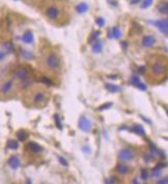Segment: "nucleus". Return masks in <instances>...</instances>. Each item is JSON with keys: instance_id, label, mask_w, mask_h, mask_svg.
<instances>
[{"instance_id": "f257e3e1", "label": "nucleus", "mask_w": 168, "mask_h": 184, "mask_svg": "<svg viewBox=\"0 0 168 184\" xmlns=\"http://www.w3.org/2000/svg\"><path fill=\"white\" fill-rule=\"evenodd\" d=\"M39 67L50 74H58L61 71V58L53 50H44L39 56Z\"/></svg>"}, {"instance_id": "f03ea898", "label": "nucleus", "mask_w": 168, "mask_h": 184, "mask_svg": "<svg viewBox=\"0 0 168 184\" xmlns=\"http://www.w3.org/2000/svg\"><path fill=\"white\" fill-rule=\"evenodd\" d=\"M50 98V93L47 88L43 86L35 85L33 88H29L25 94V101L29 106L41 108L47 105Z\"/></svg>"}, {"instance_id": "7ed1b4c3", "label": "nucleus", "mask_w": 168, "mask_h": 184, "mask_svg": "<svg viewBox=\"0 0 168 184\" xmlns=\"http://www.w3.org/2000/svg\"><path fill=\"white\" fill-rule=\"evenodd\" d=\"M146 70H148L149 76L155 80L162 79L167 73V61L162 55H151L147 61Z\"/></svg>"}, {"instance_id": "20e7f679", "label": "nucleus", "mask_w": 168, "mask_h": 184, "mask_svg": "<svg viewBox=\"0 0 168 184\" xmlns=\"http://www.w3.org/2000/svg\"><path fill=\"white\" fill-rule=\"evenodd\" d=\"M12 78L15 81H18L17 85L19 88H29L32 82V75H31V70L26 66H20L16 68L12 74Z\"/></svg>"}, {"instance_id": "39448f33", "label": "nucleus", "mask_w": 168, "mask_h": 184, "mask_svg": "<svg viewBox=\"0 0 168 184\" xmlns=\"http://www.w3.org/2000/svg\"><path fill=\"white\" fill-rule=\"evenodd\" d=\"M62 7L58 4H50L46 7L45 16L47 19L53 22H58L62 19Z\"/></svg>"}, {"instance_id": "423d86ee", "label": "nucleus", "mask_w": 168, "mask_h": 184, "mask_svg": "<svg viewBox=\"0 0 168 184\" xmlns=\"http://www.w3.org/2000/svg\"><path fill=\"white\" fill-rule=\"evenodd\" d=\"M16 81L12 78L4 79L3 81L0 82V95L3 97H7L12 95L16 90Z\"/></svg>"}, {"instance_id": "0eeeda50", "label": "nucleus", "mask_w": 168, "mask_h": 184, "mask_svg": "<svg viewBox=\"0 0 168 184\" xmlns=\"http://www.w3.org/2000/svg\"><path fill=\"white\" fill-rule=\"evenodd\" d=\"M135 158V152L132 149H122L118 153V159L121 161H131Z\"/></svg>"}, {"instance_id": "6e6552de", "label": "nucleus", "mask_w": 168, "mask_h": 184, "mask_svg": "<svg viewBox=\"0 0 168 184\" xmlns=\"http://www.w3.org/2000/svg\"><path fill=\"white\" fill-rule=\"evenodd\" d=\"M79 128L84 132H90L92 129V125H91V122L85 115H81L79 119Z\"/></svg>"}, {"instance_id": "1a4fd4ad", "label": "nucleus", "mask_w": 168, "mask_h": 184, "mask_svg": "<svg viewBox=\"0 0 168 184\" xmlns=\"http://www.w3.org/2000/svg\"><path fill=\"white\" fill-rule=\"evenodd\" d=\"M156 43H157V39L153 36H151V34H147V36L143 37L141 44H142V46L145 47V48H151V47L155 46Z\"/></svg>"}, {"instance_id": "9d476101", "label": "nucleus", "mask_w": 168, "mask_h": 184, "mask_svg": "<svg viewBox=\"0 0 168 184\" xmlns=\"http://www.w3.org/2000/svg\"><path fill=\"white\" fill-rule=\"evenodd\" d=\"M155 25L157 26L158 28H159L160 30H161L162 32H163L165 36H167V32H168V21L167 19H162V20H159V21H156L155 22Z\"/></svg>"}, {"instance_id": "9b49d317", "label": "nucleus", "mask_w": 168, "mask_h": 184, "mask_svg": "<svg viewBox=\"0 0 168 184\" xmlns=\"http://www.w3.org/2000/svg\"><path fill=\"white\" fill-rule=\"evenodd\" d=\"M26 149H28L30 152L32 153H41L43 152V147L39 146V144H36V142H30L27 144L26 146Z\"/></svg>"}, {"instance_id": "f8f14e48", "label": "nucleus", "mask_w": 168, "mask_h": 184, "mask_svg": "<svg viewBox=\"0 0 168 184\" xmlns=\"http://www.w3.org/2000/svg\"><path fill=\"white\" fill-rule=\"evenodd\" d=\"M157 9H158V11L162 14V15H167V13H168V3H167V1H166V0H164V1H160V2L158 3V5H157Z\"/></svg>"}, {"instance_id": "ddd939ff", "label": "nucleus", "mask_w": 168, "mask_h": 184, "mask_svg": "<svg viewBox=\"0 0 168 184\" xmlns=\"http://www.w3.org/2000/svg\"><path fill=\"white\" fill-rule=\"evenodd\" d=\"M8 164L12 169H16L20 166V159L18 158L17 156H12L9 159H8Z\"/></svg>"}, {"instance_id": "4468645a", "label": "nucleus", "mask_w": 168, "mask_h": 184, "mask_svg": "<svg viewBox=\"0 0 168 184\" xmlns=\"http://www.w3.org/2000/svg\"><path fill=\"white\" fill-rule=\"evenodd\" d=\"M115 171L117 172L118 174H121V175H126V174L130 173V167L126 164H117L115 167Z\"/></svg>"}, {"instance_id": "2eb2a0df", "label": "nucleus", "mask_w": 168, "mask_h": 184, "mask_svg": "<svg viewBox=\"0 0 168 184\" xmlns=\"http://www.w3.org/2000/svg\"><path fill=\"white\" fill-rule=\"evenodd\" d=\"M22 40H23V42L26 43V44H31V43L33 42V40H34V39H33L32 32H31V31H26L24 34H23Z\"/></svg>"}, {"instance_id": "dca6fc26", "label": "nucleus", "mask_w": 168, "mask_h": 184, "mask_svg": "<svg viewBox=\"0 0 168 184\" xmlns=\"http://www.w3.org/2000/svg\"><path fill=\"white\" fill-rule=\"evenodd\" d=\"M132 83L134 84V85H136L137 88H139L140 90H142V91L146 90V86H145L143 83H141L140 80H139V78L137 77V76H133L132 77Z\"/></svg>"}, {"instance_id": "f3484780", "label": "nucleus", "mask_w": 168, "mask_h": 184, "mask_svg": "<svg viewBox=\"0 0 168 184\" xmlns=\"http://www.w3.org/2000/svg\"><path fill=\"white\" fill-rule=\"evenodd\" d=\"M105 88H107L108 92H110V93H117V92H119V91L121 90L119 86L115 85V84H113V83H106Z\"/></svg>"}, {"instance_id": "a211bd4d", "label": "nucleus", "mask_w": 168, "mask_h": 184, "mask_svg": "<svg viewBox=\"0 0 168 184\" xmlns=\"http://www.w3.org/2000/svg\"><path fill=\"white\" fill-rule=\"evenodd\" d=\"M76 11L78 12L79 14H84L88 11V5L85 2H81L80 4H78L76 7Z\"/></svg>"}, {"instance_id": "6ab92c4d", "label": "nucleus", "mask_w": 168, "mask_h": 184, "mask_svg": "<svg viewBox=\"0 0 168 184\" xmlns=\"http://www.w3.org/2000/svg\"><path fill=\"white\" fill-rule=\"evenodd\" d=\"M102 49H103V42L97 40L92 46V51L95 53H100L102 51Z\"/></svg>"}, {"instance_id": "aec40b11", "label": "nucleus", "mask_w": 168, "mask_h": 184, "mask_svg": "<svg viewBox=\"0 0 168 184\" xmlns=\"http://www.w3.org/2000/svg\"><path fill=\"white\" fill-rule=\"evenodd\" d=\"M17 137H18V139L21 140V142H24V140H26L27 138H28V133H27L25 130H19V131L17 132Z\"/></svg>"}, {"instance_id": "412c9836", "label": "nucleus", "mask_w": 168, "mask_h": 184, "mask_svg": "<svg viewBox=\"0 0 168 184\" xmlns=\"http://www.w3.org/2000/svg\"><path fill=\"white\" fill-rule=\"evenodd\" d=\"M131 131H133L134 133H136V134H139V135H141V136H143L145 134V132H144V129H143L142 127H141L140 125H135L134 127L133 128H131Z\"/></svg>"}, {"instance_id": "4be33fe9", "label": "nucleus", "mask_w": 168, "mask_h": 184, "mask_svg": "<svg viewBox=\"0 0 168 184\" xmlns=\"http://www.w3.org/2000/svg\"><path fill=\"white\" fill-rule=\"evenodd\" d=\"M8 54H9V53L6 52V51L3 49V47L0 48V65H2V64L5 63L6 59H7V55Z\"/></svg>"}, {"instance_id": "5701e85b", "label": "nucleus", "mask_w": 168, "mask_h": 184, "mask_svg": "<svg viewBox=\"0 0 168 184\" xmlns=\"http://www.w3.org/2000/svg\"><path fill=\"white\" fill-rule=\"evenodd\" d=\"M110 37H112V38H114V39H119L120 37H121V31H120V29L117 26H114V27L112 28V34Z\"/></svg>"}, {"instance_id": "b1692460", "label": "nucleus", "mask_w": 168, "mask_h": 184, "mask_svg": "<svg viewBox=\"0 0 168 184\" xmlns=\"http://www.w3.org/2000/svg\"><path fill=\"white\" fill-rule=\"evenodd\" d=\"M2 47H3V49L7 53H12L14 51V46H12V44L10 42H4L2 44Z\"/></svg>"}, {"instance_id": "393cba45", "label": "nucleus", "mask_w": 168, "mask_h": 184, "mask_svg": "<svg viewBox=\"0 0 168 184\" xmlns=\"http://www.w3.org/2000/svg\"><path fill=\"white\" fill-rule=\"evenodd\" d=\"M18 147H19V144L16 140L10 139L7 142V148L10 149V150H16V149H18Z\"/></svg>"}, {"instance_id": "a878e982", "label": "nucleus", "mask_w": 168, "mask_h": 184, "mask_svg": "<svg viewBox=\"0 0 168 184\" xmlns=\"http://www.w3.org/2000/svg\"><path fill=\"white\" fill-rule=\"evenodd\" d=\"M100 36V31H95L92 34V36L89 38V43H92V42H95L97 39V37Z\"/></svg>"}, {"instance_id": "bb28decb", "label": "nucleus", "mask_w": 168, "mask_h": 184, "mask_svg": "<svg viewBox=\"0 0 168 184\" xmlns=\"http://www.w3.org/2000/svg\"><path fill=\"white\" fill-rule=\"evenodd\" d=\"M151 3H153V0H144L141 4V9H146V7H151Z\"/></svg>"}, {"instance_id": "cd10ccee", "label": "nucleus", "mask_w": 168, "mask_h": 184, "mask_svg": "<svg viewBox=\"0 0 168 184\" xmlns=\"http://www.w3.org/2000/svg\"><path fill=\"white\" fill-rule=\"evenodd\" d=\"M112 106V103H106V104H103V105H101V106L97 108V110H100V111H102V110H104V109H108V108H110V107Z\"/></svg>"}, {"instance_id": "c85d7f7f", "label": "nucleus", "mask_w": 168, "mask_h": 184, "mask_svg": "<svg viewBox=\"0 0 168 184\" xmlns=\"http://www.w3.org/2000/svg\"><path fill=\"white\" fill-rule=\"evenodd\" d=\"M95 22H97V25H99V26H101V27H102V26H104V25H105V20H104L103 18H101V17H99V18H97V19L95 20Z\"/></svg>"}, {"instance_id": "c756f323", "label": "nucleus", "mask_w": 168, "mask_h": 184, "mask_svg": "<svg viewBox=\"0 0 168 184\" xmlns=\"http://www.w3.org/2000/svg\"><path fill=\"white\" fill-rule=\"evenodd\" d=\"M58 160H59V162L61 163L62 165H64V166H68V161H66L65 159L63 158V157H60V156H58Z\"/></svg>"}, {"instance_id": "7c9ffc66", "label": "nucleus", "mask_w": 168, "mask_h": 184, "mask_svg": "<svg viewBox=\"0 0 168 184\" xmlns=\"http://www.w3.org/2000/svg\"><path fill=\"white\" fill-rule=\"evenodd\" d=\"M147 177H148V173H147L146 169H142L141 171V178H142L143 180H146Z\"/></svg>"}, {"instance_id": "2f4dec72", "label": "nucleus", "mask_w": 168, "mask_h": 184, "mask_svg": "<svg viewBox=\"0 0 168 184\" xmlns=\"http://www.w3.org/2000/svg\"><path fill=\"white\" fill-rule=\"evenodd\" d=\"M160 174H161V169L156 167V169H153V177H158V176H160Z\"/></svg>"}, {"instance_id": "473e14b6", "label": "nucleus", "mask_w": 168, "mask_h": 184, "mask_svg": "<svg viewBox=\"0 0 168 184\" xmlns=\"http://www.w3.org/2000/svg\"><path fill=\"white\" fill-rule=\"evenodd\" d=\"M54 119H55L56 124H57V127L59 128V129H62V127H61V123H60V121H59V119H58V115H54Z\"/></svg>"}, {"instance_id": "72a5a7b5", "label": "nucleus", "mask_w": 168, "mask_h": 184, "mask_svg": "<svg viewBox=\"0 0 168 184\" xmlns=\"http://www.w3.org/2000/svg\"><path fill=\"white\" fill-rule=\"evenodd\" d=\"M145 71H146V67H144V66L140 67V68H139V70H138V72H139L140 74H144Z\"/></svg>"}, {"instance_id": "f704fd0d", "label": "nucleus", "mask_w": 168, "mask_h": 184, "mask_svg": "<svg viewBox=\"0 0 168 184\" xmlns=\"http://www.w3.org/2000/svg\"><path fill=\"white\" fill-rule=\"evenodd\" d=\"M41 81L45 82L46 84H52V82L50 81V80L48 79V78H43V79H41Z\"/></svg>"}, {"instance_id": "c9c22d12", "label": "nucleus", "mask_w": 168, "mask_h": 184, "mask_svg": "<svg viewBox=\"0 0 168 184\" xmlns=\"http://www.w3.org/2000/svg\"><path fill=\"white\" fill-rule=\"evenodd\" d=\"M163 182H164V183H167V178H165L164 180H161V181H160L159 183H163Z\"/></svg>"}, {"instance_id": "e433bc0d", "label": "nucleus", "mask_w": 168, "mask_h": 184, "mask_svg": "<svg viewBox=\"0 0 168 184\" xmlns=\"http://www.w3.org/2000/svg\"><path fill=\"white\" fill-rule=\"evenodd\" d=\"M121 46L124 47V48H127V43L126 42H122L121 43Z\"/></svg>"}]
</instances>
